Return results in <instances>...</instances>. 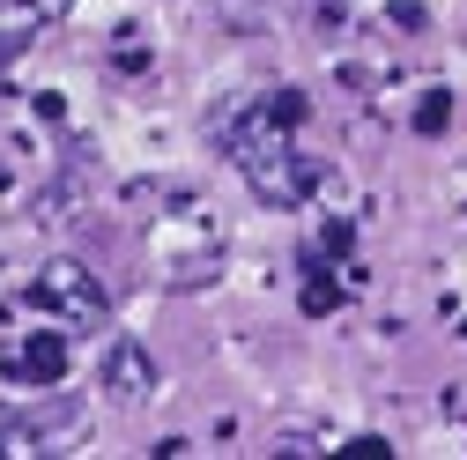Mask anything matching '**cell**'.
Segmentation results:
<instances>
[{
	"label": "cell",
	"instance_id": "cell-6",
	"mask_svg": "<svg viewBox=\"0 0 467 460\" xmlns=\"http://www.w3.org/2000/svg\"><path fill=\"white\" fill-rule=\"evenodd\" d=\"M334 453H364V460H379V453H393V438H379V431H357V438H341Z\"/></svg>",
	"mask_w": 467,
	"mask_h": 460
},
{
	"label": "cell",
	"instance_id": "cell-4",
	"mask_svg": "<svg viewBox=\"0 0 467 460\" xmlns=\"http://www.w3.org/2000/svg\"><path fill=\"white\" fill-rule=\"evenodd\" d=\"M8 371H16L23 386H60V379H67V341L52 334V327H37L23 350H16V364H8Z\"/></svg>",
	"mask_w": 467,
	"mask_h": 460
},
{
	"label": "cell",
	"instance_id": "cell-1",
	"mask_svg": "<svg viewBox=\"0 0 467 460\" xmlns=\"http://www.w3.org/2000/svg\"><path fill=\"white\" fill-rule=\"evenodd\" d=\"M305 89H275L260 97L245 120H223V156L245 171V186L267 208H305L319 193V163L297 149V120H305Z\"/></svg>",
	"mask_w": 467,
	"mask_h": 460
},
{
	"label": "cell",
	"instance_id": "cell-7",
	"mask_svg": "<svg viewBox=\"0 0 467 460\" xmlns=\"http://www.w3.org/2000/svg\"><path fill=\"white\" fill-rule=\"evenodd\" d=\"M393 23H400V30H423L431 8H423V0H393Z\"/></svg>",
	"mask_w": 467,
	"mask_h": 460
},
{
	"label": "cell",
	"instance_id": "cell-2",
	"mask_svg": "<svg viewBox=\"0 0 467 460\" xmlns=\"http://www.w3.org/2000/svg\"><path fill=\"white\" fill-rule=\"evenodd\" d=\"M23 305L45 312V319H67V327H104V319H111V290H104L82 260H45V267L30 275Z\"/></svg>",
	"mask_w": 467,
	"mask_h": 460
},
{
	"label": "cell",
	"instance_id": "cell-3",
	"mask_svg": "<svg viewBox=\"0 0 467 460\" xmlns=\"http://www.w3.org/2000/svg\"><path fill=\"white\" fill-rule=\"evenodd\" d=\"M97 386H104V401H119V409H141L156 393V357L141 341H111L104 364H97Z\"/></svg>",
	"mask_w": 467,
	"mask_h": 460
},
{
	"label": "cell",
	"instance_id": "cell-8",
	"mask_svg": "<svg viewBox=\"0 0 467 460\" xmlns=\"http://www.w3.org/2000/svg\"><path fill=\"white\" fill-rule=\"evenodd\" d=\"M334 305H341L334 282H312V290H305V312H334Z\"/></svg>",
	"mask_w": 467,
	"mask_h": 460
},
{
	"label": "cell",
	"instance_id": "cell-5",
	"mask_svg": "<svg viewBox=\"0 0 467 460\" xmlns=\"http://www.w3.org/2000/svg\"><path fill=\"white\" fill-rule=\"evenodd\" d=\"M445 120H452V97H445V89H431V97L416 104V134H445Z\"/></svg>",
	"mask_w": 467,
	"mask_h": 460
},
{
	"label": "cell",
	"instance_id": "cell-10",
	"mask_svg": "<svg viewBox=\"0 0 467 460\" xmlns=\"http://www.w3.org/2000/svg\"><path fill=\"white\" fill-rule=\"evenodd\" d=\"M0 8H23V0H0Z\"/></svg>",
	"mask_w": 467,
	"mask_h": 460
},
{
	"label": "cell",
	"instance_id": "cell-9",
	"mask_svg": "<svg viewBox=\"0 0 467 460\" xmlns=\"http://www.w3.org/2000/svg\"><path fill=\"white\" fill-rule=\"evenodd\" d=\"M0 60H8V37H0Z\"/></svg>",
	"mask_w": 467,
	"mask_h": 460
}]
</instances>
